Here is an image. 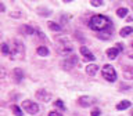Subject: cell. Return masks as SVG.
<instances>
[{
  "mask_svg": "<svg viewBox=\"0 0 133 116\" xmlns=\"http://www.w3.org/2000/svg\"><path fill=\"white\" fill-rule=\"evenodd\" d=\"M49 28L51 29L53 32H61V26L58 24L53 22V21H50V22H49Z\"/></svg>",
  "mask_w": 133,
  "mask_h": 116,
  "instance_id": "16",
  "label": "cell"
},
{
  "mask_svg": "<svg viewBox=\"0 0 133 116\" xmlns=\"http://www.w3.org/2000/svg\"><path fill=\"white\" fill-rule=\"evenodd\" d=\"M89 26L93 29V31H98V32H103V31H108V29L112 28V24L111 21L107 18L105 15H93L89 21Z\"/></svg>",
  "mask_w": 133,
  "mask_h": 116,
  "instance_id": "1",
  "label": "cell"
},
{
  "mask_svg": "<svg viewBox=\"0 0 133 116\" xmlns=\"http://www.w3.org/2000/svg\"><path fill=\"white\" fill-rule=\"evenodd\" d=\"M97 36L100 37V39H103V40H107V39H110V37H111V32L103 31V32H98V33H97Z\"/></svg>",
  "mask_w": 133,
  "mask_h": 116,
  "instance_id": "17",
  "label": "cell"
},
{
  "mask_svg": "<svg viewBox=\"0 0 133 116\" xmlns=\"http://www.w3.org/2000/svg\"><path fill=\"white\" fill-rule=\"evenodd\" d=\"M22 108L28 112L29 115H36L37 112H39V105H37L36 102L31 101V99H25V101L22 102Z\"/></svg>",
  "mask_w": 133,
  "mask_h": 116,
  "instance_id": "3",
  "label": "cell"
},
{
  "mask_svg": "<svg viewBox=\"0 0 133 116\" xmlns=\"http://www.w3.org/2000/svg\"><path fill=\"white\" fill-rule=\"evenodd\" d=\"M0 11H4V4L0 3Z\"/></svg>",
  "mask_w": 133,
  "mask_h": 116,
  "instance_id": "26",
  "label": "cell"
},
{
  "mask_svg": "<svg viewBox=\"0 0 133 116\" xmlns=\"http://www.w3.org/2000/svg\"><path fill=\"white\" fill-rule=\"evenodd\" d=\"M116 15L119 17V18H123V17H126L128 15V8H125V7H121L116 10Z\"/></svg>",
  "mask_w": 133,
  "mask_h": 116,
  "instance_id": "18",
  "label": "cell"
},
{
  "mask_svg": "<svg viewBox=\"0 0 133 116\" xmlns=\"http://www.w3.org/2000/svg\"><path fill=\"white\" fill-rule=\"evenodd\" d=\"M58 51L60 53H71L72 51V46L66 40H60L58 41Z\"/></svg>",
  "mask_w": 133,
  "mask_h": 116,
  "instance_id": "5",
  "label": "cell"
},
{
  "mask_svg": "<svg viewBox=\"0 0 133 116\" xmlns=\"http://www.w3.org/2000/svg\"><path fill=\"white\" fill-rule=\"evenodd\" d=\"M132 6H133V2H132Z\"/></svg>",
  "mask_w": 133,
  "mask_h": 116,
  "instance_id": "28",
  "label": "cell"
},
{
  "mask_svg": "<svg viewBox=\"0 0 133 116\" xmlns=\"http://www.w3.org/2000/svg\"><path fill=\"white\" fill-rule=\"evenodd\" d=\"M100 115V109H93L91 111V116H98Z\"/></svg>",
  "mask_w": 133,
  "mask_h": 116,
  "instance_id": "23",
  "label": "cell"
},
{
  "mask_svg": "<svg viewBox=\"0 0 133 116\" xmlns=\"http://www.w3.org/2000/svg\"><path fill=\"white\" fill-rule=\"evenodd\" d=\"M61 64H62V68H64V69H71L72 66H75V65L78 64V58L75 57V55H69L66 60L62 61Z\"/></svg>",
  "mask_w": 133,
  "mask_h": 116,
  "instance_id": "4",
  "label": "cell"
},
{
  "mask_svg": "<svg viewBox=\"0 0 133 116\" xmlns=\"http://www.w3.org/2000/svg\"><path fill=\"white\" fill-rule=\"evenodd\" d=\"M11 111H12V113H14L15 116H22V109H21L19 106L12 105V106H11Z\"/></svg>",
  "mask_w": 133,
  "mask_h": 116,
  "instance_id": "19",
  "label": "cell"
},
{
  "mask_svg": "<svg viewBox=\"0 0 133 116\" xmlns=\"http://www.w3.org/2000/svg\"><path fill=\"white\" fill-rule=\"evenodd\" d=\"M116 48H118L119 51H122V50H123V46H122V43H116Z\"/></svg>",
  "mask_w": 133,
  "mask_h": 116,
  "instance_id": "25",
  "label": "cell"
},
{
  "mask_svg": "<svg viewBox=\"0 0 133 116\" xmlns=\"http://www.w3.org/2000/svg\"><path fill=\"white\" fill-rule=\"evenodd\" d=\"M54 105H56V106H58L60 109H65V106H64V104H62V101H61V99H57Z\"/></svg>",
  "mask_w": 133,
  "mask_h": 116,
  "instance_id": "21",
  "label": "cell"
},
{
  "mask_svg": "<svg viewBox=\"0 0 133 116\" xmlns=\"http://www.w3.org/2000/svg\"><path fill=\"white\" fill-rule=\"evenodd\" d=\"M129 106H130V102H129V101H122V102H119L118 105H116V109H118V111H123V109H128Z\"/></svg>",
  "mask_w": 133,
  "mask_h": 116,
  "instance_id": "15",
  "label": "cell"
},
{
  "mask_svg": "<svg viewBox=\"0 0 133 116\" xmlns=\"http://www.w3.org/2000/svg\"><path fill=\"white\" fill-rule=\"evenodd\" d=\"M118 54H119V50L116 48V47H114V48H108V50H107V57L110 58V60H115Z\"/></svg>",
  "mask_w": 133,
  "mask_h": 116,
  "instance_id": "10",
  "label": "cell"
},
{
  "mask_svg": "<svg viewBox=\"0 0 133 116\" xmlns=\"http://www.w3.org/2000/svg\"><path fill=\"white\" fill-rule=\"evenodd\" d=\"M132 33H133V28H130V26H125V28L121 29L119 35L122 36V37H126V36H129V35H132Z\"/></svg>",
  "mask_w": 133,
  "mask_h": 116,
  "instance_id": "12",
  "label": "cell"
},
{
  "mask_svg": "<svg viewBox=\"0 0 133 116\" xmlns=\"http://www.w3.org/2000/svg\"><path fill=\"white\" fill-rule=\"evenodd\" d=\"M36 98L40 99V101H43V102H47L49 99H50V94L46 90H39L36 93Z\"/></svg>",
  "mask_w": 133,
  "mask_h": 116,
  "instance_id": "6",
  "label": "cell"
},
{
  "mask_svg": "<svg viewBox=\"0 0 133 116\" xmlns=\"http://www.w3.org/2000/svg\"><path fill=\"white\" fill-rule=\"evenodd\" d=\"M81 54H83V55H85L87 60H90V61H94V58H96L93 54L87 50V47H85V46H82V47H81Z\"/></svg>",
  "mask_w": 133,
  "mask_h": 116,
  "instance_id": "9",
  "label": "cell"
},
{
  "mask_svg": "<svg viewBox=\"0 0 133 116\" xmlns=\"http://www.w3.org/2000/svg\"><path fill=\"white\" fill-rule=\"evenodd\" d=\"M78 102H79V105H82V106H89L91 104V99L89 97H86V95H83V97L78 98Z\"/></svg>",
  "mask_w": 133,
  "mask_h": 116,
  "instance_id": "11",
  "label": "cell"
},
{
  "mask_svg": "<svg viewBox=\"0 0 133 116\" xmlns=\"http://www.w3.org/2000/svg\"><path fill=\"white\" fill-rule=\"evenodd\" d=\"M11 17H19V12H12Z\"/></svg>",
  "mask_w": 133,
  "mask_h": 116,
  "instance_id": "27",
  "label": "cell"
},
{
  "mask_svg": "<svg viewBox=\"0 0 133 116\" xmlns=\"http://www.w3.org/2000/svg\"><path fill=\"white\" fill-rule=\"evenodd\" d=\"M97 70H98V65H96V64H90V65H87V68H86V72L89 76H94Z\"/></svg>",
  "mask_w": 133,
  "mask_h": 116,
  "instance_id": "8",
  "label": "cell"
},
{
  "mask_svg": "<svg viewBox=\"0 0 133 116\" xmlns=\"http://www.w3.org/2000/svg\"><path fill=\"white\" fill-rule=\"evenodd\" d=\"M103 4V2H91V6H94V7H100Z\"/></svg>",
  "mask_w": 133,
  "mask_h": 116,
  "instance_id": "24",
  "label": "cell"
},
{
  "mask_svg": "<svg viewBox=\"0 0 133 116\" xmlns=\"http://www.w3.org/2000/svg\"><path fill=\"white\" fill-rule=\"evenodd\" d=\"M2 53H3V55H8L10 54V48H8L7 43H2Z\"/></svg>",
  "mask_w": 133,
  "mask_h": 116,
  "instance_id": "20",
  "label": "cell"
},
{
  "mask_svg": "<svg viewBox=\"0 0 133 116\" xmlns=\"http://www.w3.org/2000/svg\"><path fill=\"white\" fill-rule=\"evenodd\" d=\"M101 75L105 80L111 82V83L116 80V70H115L114 66H111V65H104L103 69H101Z\"/></svg>",
  "mask_w": 133,
  "mask_h": 116,
  "instance_id": "2",
  "label": "cell"
},
{
  "mask_svg": "<svg viewBox=\"0 0 133 116\" xmlns=\"http://www.w3.org/2000/svg\"><path fill=\"white\" fill-rule=\"evenodd\" d=\"M132 47H133V43H132Z\"/></svg>",
  "mask_w": 133,
  "mask_h": 116,
  "instance_id": "29",
  "label": "cell"
},
{
  "mask_svg": "<svg viewBox=\"0 0 133 116\" xmlns=\"http://www.w3.org/2000/svg\"><path fill=\"white\" fill-rule=\"evenodd\" d=\"M49 116H62L60 112H56V111H53V112H50L49 113Z\"/></svg>",
  "mask_w": 133,
  "mask_h": 116,
  "instance_id": "22",
  "label": "cell"
},
{
  "mask_svg": "<svg viewBox=\"0 0 133 116\" xmlns=\"http://www.w3.org/2000/svg\"><path fill=\"white\" fill-rule=\"evenodd\" d=\"M21 32L25 33V35H32V33H35V29L32 26H28V25H22L21 26Z\"/></svg>",
  "mask_w": 133,
  "mask_h": 116,
  "instance_id": "13",
  "label": "cell"
},
{
  "mask_svg": "<svg viewBox=\"0 0 133 116\" xmlns=\"http://www.w3.org/2000/svg\"><path fill=\"white\" fill-rule=\"evenodd\" d=\"M12 76H14V80H15L17 83H19V82L24 79V72H22L19 68H17V69L12 70Z\"/></svg>",
  "mask_w": 133,
  "mask_h": 116,
  "instance_id": "7",
  "label": "cell"
},
{
  "mask_svg": "<svg viewBox=\"0 0 133 116\" xmlns=\"http://www.w3.org/2000/svg\"><path fill=\"white\" fill-rule=\"evenodd\" d=\"M37 54L39 55H42V57H47L49 55V48L47 47H44V46H40V47H37Z\"/></svg>",
  "mask_w": 133,
  "mask_h": 116,
  "instance_id": "14",
  "label": "cell"
}]
</instances>
